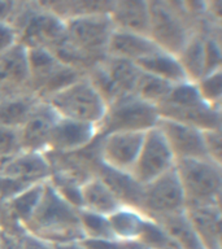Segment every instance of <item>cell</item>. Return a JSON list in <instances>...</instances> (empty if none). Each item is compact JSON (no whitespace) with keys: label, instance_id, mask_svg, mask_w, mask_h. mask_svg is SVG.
Segmentation results:
<instances>
[{"label":"cell","instance_id":"6da1fadb","mask_svg":"<svg viewBox=\"0 0 222 249\" xmlns=\"http://www.w3.org/2000/svg\"><path fill=\"white\" fill-rule=\"evenodd\" d=\"M78 210L52 188L48 180L38 208L25 225V231L50 244L83 240Z\"/></svg>","mask_w":222,"mask_h":249},{"label":"cell","instance_id":"7a4b0ae2","mask_svg":"<svg viewBox=\"0 0 222 249\" xmlns=\"http://www.w3.org/2000/svg\"><path fill=\"white\" fill-rule=\"evenodd\" d=\"M17 42L26 48H46L54 52L65 40V22L43 7L40 1H18L9 21Z\"/></svg>","mask_w":222,"mask_h":249},{"label":"cell","instance_id":"3957f363","mask_svg":"<svg viewBox=\"0 0 222 249\" xmlns=\"http://www.w3.org/2000/svg\"><path fill=\"white\" fill-rule=\"evenodd\" d=\"M148 36L160 50L170 54L179 53L194 33L196 23L183 7V1L149 0Z\"/></svg>","mask_w":222,"mask_h":249},{"label":"cell","instance_id":"277c9868","mask_svg":"<svg viewBox=\"0 0 222 249\" xmlns=\"http://www.w3.org/2000/svg\"><path fill=\"white\" fill-rule=\"evenodd\" d=\"M160 118L188 124L200 131L221 128V108L203 101L192 82H182L171 87L166 100L157 107Z\"/></svg>","mask_w":222,"mask_h":249},{"label":"cell","instance_id":"5b68a950","mask_svg":"<svg viewBox=\"0 0 222 249\" xmlns=\"http://www.w3.org/2000/svg\"><path fill=\"white\" fill-rule=\"evenodd\" d=\"M175 174L187 206L221 205V165L206 159L177 160Z\"/></svg>","mask_w":222,"mask_h":249},{"label":"cell","instance_id":"8992f818","mask_svg":"<svg viewBox=\"0 0 222 249\" xmlns=\"http://www.w3.org/2000/svg\"><path fill=\"white\" fill-rule=\"evenodd\" d=\"M60 118L99 126L107 112L103 100L89 78L83 75L44 100Z\"/></svg>","mask_w":222,"mask_h":249},{"label":"cell","instance_id":"52a82bcc","mask_svg":"<svg viewBox=\"0 0 222 249\" xmlns=\"http://www.w3.org/2000/svg\"><path fill=\"white\" fill-rule=\"evenodd\" d=\"M159 118L156 107L140 100L135 95H124L107 107L97 132L99 135L118 131L147 132L156 127Z\"/></svg>","mask_w":222,"mask_h":249},{"label":"cell","instance_id":"ba28073f","mask_svg":"<svg viewBox=\"0 0 222 249\" xmlns=\"http://www.w3.org/2000/svg\"><path fill=\"white\" fill-rule=\"evenodd\" d=\"M186 201L174 167L143 186L140 212L149 219L179 213Z\"/></svg>","mask_w":222,"mask_h":249},{"label":"cell","instance_id":"9c48e42d","mask_svg":"<svg viewBox=\"0 0 222 249\" xmlns=\"http://www.w3.org/2000/svg\"><path fill=\"white\" fill-rule=\"evenodd\" d=\"M175 159L161 132L156 127L144 134L143 144L131 171V177L142 186L174 167Z\"/></svg>","mask_w":222,"mask_h":249},{"label":"cell","instance_id":"30bf717a","mask_svg":"<svg viewBox=\"0 0 222 249\" xmlns=\"http://www.w3.org/2000/svg\"><path fill=\"white\" fill-rule=\"evenodd\" d=\"M146 132L118 131L99 135V161L104 166L131 174Z\"/></svg>","mask_w":222,"mask_h":249},{"label":"cell","instance_id":"8fae6325","mask_svg":"<svg viewBox=\"0 0 222 249\" xmlns=\"http://www.w3.org/2000/svg\"><path fill=\"white\" fill-rule=\"evenodd\" d=\"M156 128L164 136L175 161L185 159H206L202 131L199 128L166 118H159Z\"/></svg>","mask_w":222,"mask_h":249},{"label":"cell","instance_id":"7c38bea8","mask_svg":"<svg viewBox=\"0 0 222 249\" xmlns=\"http://www.w3.org/2000/svg\"><path fill=\"white\" fill-rule=\"evenodd\" d=\"M99 135L93 124L60 118L51 131L46 153H72L81 151L92 143Z\"/></svg>","mask_w":222,"mask_h":249},{"label":"cell","instance_id":"4fadbf2b","mask_svg":"<svg viewBox=\"0 0 222 249\" xmlns=\"http://www.w3.org/2000/svg\"><path fill=\"white\" fill-rule=\"evenodd\" d=\"M51 173L52 170L47 155L39 152L22 151L0 163V175L25 183L27 186L47 182Z\"/></svg>","mask_w":222,"mask_h":249},{"label":"cell","instance_id":"5bb4252c","mask_svg":"<svg viewBox=\"0 0 222 249\" xmlns=\"http://www.w3.org/2000/svg\"><path fill=\"white\" fill-rule=\"evenodd\" d=\"M58 116L44 100H40L34 112L18 128L22 151L46 153L51 131Z\"/></svg>","mask_w":222,"mask_h":249},{"label":"cell","instance_id":"9a60e30c","mask_svg":"<svg viewBox=\"0 0 222 249\" xmlns=\"http://www.w3.org/2000/svg\"><path fill=\"white\" fill-rule=\"evenodd\" d=\"M108 17L114 30L148 36L149 9L147 0H113Z\"/></svg>","mask_w":222,"mask_h":249},{"label":"cell","instance_id":"2e32d148","mask_svg":"<svg viewBox=\"0 0 222 249\" xmlns=\"http://www.w3.org/2000/svg\"><path fill=\"white\" fill-rule=\"evenodd\" d=\"M187 217L204 249H222L221 205L187 206Z\"/></svg>","mask_w":222,"mask_h":249},{"label":"cell","instance_id":"e0dca14e","mask_svg":"<svg viewBox=\"0 0 222 249\" xmlns=\"http://www.w3.org/2000/svg\"><path fill=\"white\" fill-rule=\"evenodd\" d=\"M161 51L149 36L132 34L126 31L113 30L107 46V56L118 57L131 62H138L142 58L151 56Z\"/></svg>","mask_w":222,"mask_h":249},{"label":"cell","instance_id":"ac0fdd59","mask_svg":"<svg viewBox=\"0 0 222 249\" xmlns=\"http://www.w3.org/2000/svg\"><path fill=\"white\" fill-rule=\"evenodd\" d=\"M96 175L111 188L122 205L130 206L140 212L143 186L136 182L131 174L109 169L99 161Z\"/></svg>","mask_w":222,"mask_h":249},{"label":"cell","instance_id":"d6986e66","mask_svg":"<svg viewBox=\"0 0 222 249\" xmlns=\"http://www.w3.org/2000/svg\"><path fill=\"white\" fill-rule=\"evenodd\" d=\"M0 79L17 89H30L27 48L23 44L17 42L0 53Z\"/></svg>","mask_w":222,"mask_h":249},{"label":"cell","instance_id":"ffe728a7","mask_svg":"<svg viewBox=\"0 0 222 249\" xmlns=\"http://www.w3.org/2000/svg\"><path fill=\"white\" fill-rule=\"evenodd\" d=\"M124 206L97 175L81 184V209L108 217Z\"/></svg>","mask_w":222,"mask_h":249},{"label":"cell","instance_id":"44dd1931","mask_svg":"<svg viewBox=\"0 0 222 249\" xmlns=\"http://www.w3.org/2000/svg\"><path fill=\"white\" fill-rule=\"evenodd\" d=\"M40 103L34 92L19 91L0 101V127L18 130Z\"/></svg>","mask_w":222,"mask_h":249},{"label":"cell","instance_id":"7402d4cb","mask_svg":"<svg viewBox=\"0 0 222 249\" xmlns=\"http://www.w3.org/2000/svg\"><path fill=\"white\" fill-rule=\"evenodd\" d=\"M46 9L62 21L90 15H108L113 0H52L40 1Z\"/></svg>","mask_w":222,"mask_h":249},{"label":"cell","instance_id":"603a6c76","mask_svg":"<svg viewBox=\"0 0 222 249\" xmlns=\"http://www.w3.org/2000/svg\"><path fill=\"white\" fill-rule=\"evenodd\" d=\"M135 64L144 73L155 75L163 81L169 82L170 85H178L187 81L177 56L166 53L164 51H157Z\"/></svg>","mask_w":222,"mask_h":249},{"label":"cell","instance_id":"cb8c5ba5","mask_svg":"<svg viewBox=\"0 0 222 249\" xmlns=\"http://www.w3.org/2000/svg\"><path fill=\"white\" fill-rule=\"evenodd\" d=\"M152 221H155L181 249H204L185 210Z\"/></svg>","mask_w":222,"mask_h":249},{"label":"cell","instance_id":"d4e9b609","mask_svg":"<svg viewBox=\"0 0 222 249\" xmlns=\"http://www.w3.org/2000/svg\"><path fill=\"white\" fill-rule=\"evenodd\" d=\"M100 64L121 95L134 93L135 86L142 73V70L138 68L135 62L128 61L124 58L105 56Z\"/></svg>","mask_w":222,"mask_h":249},{"label":"cell","instance_id":"484cf974","mask_svg":"<svg viewBox=\"0 0 222 249\" xmlns=\"http://www.w3.org/2000/svg\"><path fill=\"white\" fill-rule=\"evenodd\" d=\"M147 219L148 217L142 212L130 206H121L120 209L108 215L113 236L121 240L138 241Z\"/></svg>","mask_w":222,"mask_h":249},{"label":"cell","instance_id":"4316f807","mask_svg":"<svg viewBox=\"0 0 222 249\" xmlns=\"http://www.w3.org/2000/svg\"><path fill=\"white\" fill-rule=\"evenodd\" d=\"M179 64L182 66L183 73L188 82H198L205 74V62H204V35L202 33H194L186 44L182 47L177 54Z\"/></svg>","mask_w":222,"mask_h":249},{"label":"cell","instance_id":"83f0119b","mask_svg":"<svg viewBox=\"0 0 222 249\" xmlns=\"http://www.w3.org/2000/svg\"><path fill=\"white\" fill-rule=\"evenodd\" d=\"M46 183L47 182L35 183L33 186H29L19 194L16 195L15 197H12L5 202L9 214L22 227H25L27 222L30 221V218L33 217V214L38 208L39 202L42 200Z\"/></svg>","mask_w":222,"mask_h":249},{"label":"cell","instance_id":"f1b7e54d","mask_svg":"<svg viewBox=\"0 0 222 249\" xmlns=\"http://www.w3.org/2000/svg\"><path fill=\"white\" fill-rule=\"evenodd\" d=\"M173 86L174 85H170L169 82H165L155 75L142 71L132 95H135L140 100L146 101L157 108L166 100Z\"/></svg>","mask_w":222,"mask_h":249},{"label":"cell","instance_id":"f546056e","mask_svg":"<svg viewBox=\"0 0 222 249\" xmlns=\"http://www.w3.org/2000/svg\"><path fill=\"white\" fill-rule=\"evenodd\" d=\"M78 219L81 226L83 239L86 240H107L113 239V232L109 225L108 217L92 213L89 210H78Z\"/></svg>","mask_w":222,"mask_h":249},{"label":"cell","instance_id":"4dcf8cb0","mask_svg":"<svg viewBox=\"0 0 222 249\" xmlns=\"http://www.w3.org/2000/svg\"><path fill=\"white\" fill-rule=\"evenodd\" d=\"M195 86L204 103L214 108H221L222 70L206 74L195 82Z\"/></svg>","mask_w":222,"mask_h":249},{"label":"cell","instance_id":"1f68e13d","mask_svg":"<svg viewBox=\"0 0 222 249\" xmlns=\"http://www.w3.org/2000/svg\"><path fill=\"white\" fill-rule=\"evenodd\" d=\"M138 241L147 249H181L170 236L149 218L146 222Z\"/></svg>","mask_w":222,"mask_h":249},{"label":"cell","instance_id":"d6a6232c","mask_svg":"<svg viewBox=\"0 0 222 249\" xmlns=\"http://www.w3.org/2000/svg\"><path fill=\"white\" fill-rule=\"evenodd\" d=\"M221 51V35H204V62H205L204 75L222 70Z\"/></svg>","mask_w":222,"mask_h":249},{"label":"cell","instance_id":"836d02e7","mask_svg":"<svg viewBox=\"0 0 222 249\" xmlns=\"http://www.w3.org/2000/svg\"><path fill=\"white\" fill-rule=\"evenodd\" d=\"M22 152L19 132L16 128L0 127V163Z\"/></svg>","mask_w":222,"mask_h":249},{"label":"cell","instance_id":"e575fe53","mask_svg":"<svg viewBox=\"0 0 222 249\" xmlns=\"http://www.w3.org/2000/svg\"><path fill=\"white\" fill-rule=\"evenodd\" d=\"M203 145L205 151L206 159L212 162L222 165V131L221 128L204 130L202 131Z\"/></svg>","mask_w":222,"mask_h":249},{"label":"cell","instance_id":"d590c367","mask_svg":"<svg viewBox=\"0 0 222 249\" xmlns=\"http://www.w3.org/2000/svg\"><path fill=\"white\" fill-rule=\"evenodd\" d=\"M87 249H147L139 241L121 240V239H107V240H81Z\"/></svg>","mask_w":222,"mask_h":249},{"label":"cell","instance_id":"8d00e7d4","mask_svg":"<svg viewBox=\"0 0 222 249\" xmlns=\"http://www.w3.org/2000/svg\"><path fill=\"white\" fill-rule=\"evenodd\" d=\"M27 187L29 186L25 184V183H21L18 180H15V179L7 178V177L0 175V200L7 202L8 200L15 197L16 195L19 194L21 191H23Z\"/></svg>","mask_w":222,"mask_h":249},{"label":"cell","instance_id":"74e56055","mask_svg":"<svg viewBox=\"0 0 222 249\" xmlns=\"http://www.w3.org/2000/svg\"><path fill=\"white\" fill-rule=\"evenodd\" d=\"M17 43V34L8 22H0V53Z\"/></svg>","mask_w":222,"mask_h":249},{"label":"cell","instance_id":"f35d334b","mask_svg":"<svg viewBox=\"0 0 222 249\" xmlns=\"http://www.w3.org/2000/svg\"><path fill=\"white\" fill-rule=\"evenodd\" d=\"M25 232V231H23ZM11 235V233L1 231V239H0V249H25L23 248L22 235Z\"/></svg>","mask_w":222,"mask_h":249},{"label":"cell","instance_id":"ab89813d","mask_svg":"<svg viewBox=\"0 0 222 249\" xmlns=\"http://www.w3.org/2000/svg\"><path fill=\"white\" fill-rule=\"evenodd\" d=\"M22 241L25 249H55L52 244L39 239V237L33 236L31 233L26 232V231L22 235Z\"/></svg>","mask_w":222,"mask_h":249},{"label":"cell","instance_id":"60d3db41","mask_svg":"<svg viewBox=\"0 0 222 249\" xmlns=\"http://www.w3.org/2000/svg\"><path fill=\"white\" fill-rule=\"evenodd\" d=\"M16 5L17 0H0V22L9 23L15 13Z\"/></svg>","mask_w":222,"mask_h":249},{"label":"cell","instance_id":"b9f144b4","mask_svg":"<svg viewBox=\"0 0 222 249\" xmlns=\"http://www.w3.org/2000/svg\"><path fill=\"white\" fill-rule=\"evenodd\" d=\"M19 91H26V89H17V87H13V86L8 85L5 82H3L0 79V101H3L5 97L11 96L13 93L19 92ZM30 91V89H29Z\"/></svg>","mask_w":222,"mask_h":249},{"label":"cell","instance_id":"7bdbcfd3","mask_svg":"<svg viewBox=\"0 0 222 249\" xmlns=\"http://www.w3.org/2000/svg\"><path fill=\"white\" fill-rule=\"evenodd\" d=\"M55 249H87L81 241H69V243H61V244H55Z\"/></svg>","mask_w":222,"mask_h":249},{"label":"cell","instance_id":"ee69618b","mask_svg":"<svg viewBox=\"0 0 222 249\" xmlns=\"http://www.w3.org/2000/svg\"><path fill=\"white\" fill-rule=\"evenodd\" d=\"M0 239H1V230H0Z\"/></svg>","mask_w":222,"mask_h":249}]
</instances>
